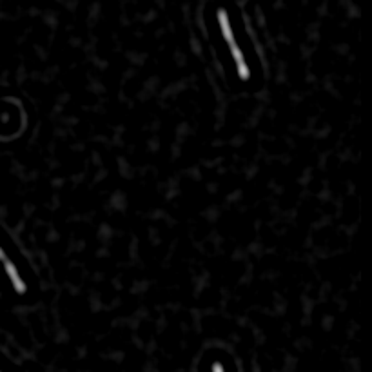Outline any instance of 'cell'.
<instances>
[{"instance_id":"cell-5","label":"cell","mask_w":372,"mask_h":372,"mask_svg":"<svg viewBox=\"0 0 372 372\" xmlns=\"http://www.w3.org/2000/svg\"><path fill=\"white\" fill-rule=\"evenodd\" d=\"M4 260H8V256H6V253H4V249L0 247V262H4Z\"/></svg>"},{"instance_id":"cell-3","label":"cell","mask_w":372,"mask_h":372,"mask_svg":"<svg viewBox=\"0 0 372 372\" xmlns=\"http://www.w3.org/2000/svg\"><path fill=\"white\" fill-rule=\"evenodd\" d=\"M231 55H233V60H234V66H236V71H238V77L242 78V80L247 82L249 78H251V69H249L247 62H245V57H244V53H242V49H240L238 46H234V48H231Z\"/></svg>"},{"instance_id":"cell-1","label":"cell","mask_w":372,"mask_h":372,"mask_svg":"<svg viewBox=\"0 0 372 372\" xmlns=\"http://www.w3.org/2000/svg\"><path fill=\"white\" fill-rule=\"evenodd\" d=\"M4 271L6 274H8V278H10L11 285H13V289L17 291V294H26V291H28V285H26V282L22 280V276H20V272L17 271V267H15V263L11 262V260H4Z\"/></svg>"},{"instance_id":"cell-4","label":"cell","mask_w":372,"mask_h":372,"mask_svg":"<svg viewBox=\"0 0 372 372\" xmlns=\"http://www.w3.org/2000/svg\"><path fill=\"white\" fill-rule=\"evenodd\" d=\"M211 370H213V372H225V368H224V365H222V363L216 361V363H213Z\"/></svg>"},{"instance_id":"cell-2","label":"cell","mask_w":372,"mask_h":372,"mask_svg":"<svg viewBox=\"0 0 372 372\" xmlns=\"http://www.w3.org/2000/svg\"><path fill=\"white\" fill-rule=\"evenodd\" d=\"M218 26H220V31H222V37H224L225 44L231 48L238 46L236 44V39H234V33H233V28H231V22H229V17H227V11L225 10H218Z\"/></svg>"}]
</instances>
